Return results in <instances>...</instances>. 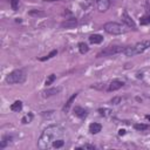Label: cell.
<instances>
[{
	"label": "cell",
	"instance_id": "cell-4",
	"mask_svg": "<svg viewBox=\"0 0 150 150\" xmlns=\"http://www.w3.org/2000/svg\"><path fill=\"white\" fill-rule=\"evenodd\" d=\"M103 29L108 34H112V35H121V34H124V33L128 32L125 25H122V23H118V22H114V21L104 23Z\"/></svg>",
	"mask_w": 150,
	"mask_h": 150
},
{
	"label": "cell",
	"instance_id": "cell-14",
	"mask_svg": "<svg viewBox=\"0 0 150 150\" xmlns=\"http://www.w3.org/2000/svg\"><path fill=\"white\" fill-rule=\"evenodd\" d=\"M88 39H89V42L94 43V45H98V43H101L103 41V36L100 35V34H91Z\"/></svg>",
	"mask_w": 150,
	"mask_h": 150
},
{
	"label": "cell",
	"instance_id": "cell-21",
	"mask_svg": "<svg viewBox=\"0 0 150 150\" xmlns=\"http://www.w3.org/2000/svg\"><path fill=\"white\" fill-rule=\"evenodd\" d=\"M11 141H12V137L11 136H4L2 137V141H1V144H0V148L4 149L5 146H7L11 143Z\"/></svg>",
	"mask_w": 150,
	"mask_h": 150
},
{
	"label": "cell",
	"instance_id": "cell-23",
	"mask_svg": "<svg viewBox=\"0 0 150 150\" xmlns=\"http://www.w3.org/2000/svg\"><path fill=\"white\" fill-rule=\"evenodd\" d=\"M32 120H33V114H32V112H29V114L25 115V116L21 118V122H22L23 124H27V123H30V122H32Z\"/></svg>",
	"mask_w": 150,
	"mask_h": 150
},
{
	"label": "cell",
	"instance_id": "cell-17",
	"mask_svg": "<svg viewBox=\"0 0 150 150\" xmlns=\"http://www.w3.org/2000/svg\"><path fill=\"white\" fill-rule=\"evenodd\" d=\"M139 23L142 26H146V25H150V11H148V13L143 16H141L139 19Z\"/></svg>",
	"mask_w": 150,
	"mask_h": 150
},
{
	"label": "cell",
	"instance_id": "cell-6",
	"mask_svg": "<svg viewBox=\"0 0 150 150\" xmlns=\"http://www.w3.org/2000/svg\"><path fill=\"white\" fill-rule=\"evenodd\" d=\"M121 19H122V22H123L127 27H129V28H131V29H134V30H137V26H136L135 21L131 19V16L128 14L127 11H123V12H122Z\"/></svg>",
	"mask_w": 150,
	"mask_h": 150
},
{
	"label": "cell",
	"instance_id": "cell-7",
	"mask_svg": "<svg viewBox=\"0 0 150 150\" xmlns=\"http://www.w3.org/2000/svg\"><path fill=\"white\" fill-rule=\"evenodd\" d=\"M123 86H124V82H123V81H121V80H112V81L108 84L107 90H108V91H115V90L121 89Z\"/></svg>",
	"mask_w": 150,
	"mask_h": 150
},
{
	"label": "cell",
	"instance_id": "cell-13",
	"mask_svg": "<svg viewBox=\"0 0 150 150\" xmlns=\"http://www.w3.org/2000/svg\"><path fill=\"white\" fill-rule=\"evenodd\" d=\"M101 130H102V125H101L100 123L94 122V123H90V124H89V132H90V134L95 135V134H98Z\"/></svg>",
	"mask_w": 150,
	"mask_h": 150
},
{
	"label": "cell",
	"instance_id": "cell-9",
	"mask_svg": "<svg viewBox=\"0 0 150 150\" xmlns=\"http://www.w3.org/2000/svg\"><path fill=\"white\" fill-rule=\"evenodd\" d=\"M76 25H77L76 18H69V19H67L66 21H63L61 23V27H63V28H75Z\"/></svg>",
	"mask_w": 150,
	"mask_h": 150
},
{
	"label": "cell",
	"instance_id": "cell-10",
	"mask_svg": "<svg viewBox=\"0 0 150 150\" xmlns=\"http://www.w3.org/2000/svg\"><path fill=\"white\" fill-rule=\"evenodd\" d=\"M77 95H79V93H74V94L68 98V101L66 102V104H64L63 108H62V111H63V112H68V111H69V109H70V107H71L74 100L77 97Z\"/></svg>",
	"mask_w": 150,
	"mask_h": 150
},
{
	"label": "cell",
	"instance_id": "cell-20",
	"mask_svg": "<svg viewBox=\"0 0 150 150\" xmlns=\"http://www.w3.org/2000/svg\"><path fill=\"white\" fill-rule=\"evenodd\" d=\"M64 144H66V141H64V138L62 137V138L56 139V141L53 143V148H54V149H60V148H62Z\"/></svg>",
	"mask_w": 150,
	"mask_h": 150
},
{
	"label": "cell",
	"instance_id": "cell-15",
	"mask_svg": "<svg viewBox=\"0 0 150 150\" xmlns=\"http://www.w3.org/2000/svg\"><path fill=\"white\" fill-rule=\"evenodd\" d=\"M9 109L12 110V111H14V112H19V111H21L22 110V102L21 101H15L14 103H12L11 104V107H9Z\"/></svg>",
	"mask_w": 150,
	"mask_h": 150
},
{
	"label": "cell",
	"instance_id": "cell-22",
	"mask_svg": "<svg viewBox=\"0 0 150 150\" xmlns=\"http://www.w3.org/2000/svg\"><path fill=\"white\" fill-rule=\"evenodd\" d=\"M56 54H57V50H56V49H54V50H52V52H50L48 55H46V56H42V57H40L39 60H40V61H46V60H49V59L54 57Z\"/></svg>",
	"mask_w": 150,
	"mask_h": 150
},
{
	"label": "cell",
	"instance_id": "cell-28",
	"mask_svg": "<svg viewBox=\"0 0 150 150\" xmlns=\"http://www.w3.org/2000/svg\"><path fill=\"white\" fill-rule=\"evenodd\" d=\"M86 1H87L89 5H96V4H97L100 0H86Z\"/></svg>",
	"mask_w": 150,
	"mask_h": 150
},
{
	"label": "cell",
	"instance_id": "cell-29",
	"mask_svg": "<svg viewBox=\"0 0 150 150\" xmlns=\"http://www.w3.org/2000/svg\"><path fill=\"white\" fill-rule=\"evenodd\" d=\"M29 14H30V15H33V14H36V15H45L43 12H33V11L29 12Z\"/></svg>",
	"mask_w": 150,
	"mask_h": 150
},
{
	"label": "cell",
	"instance_id": "cell-25",
	"mask_svg": "<svg viewBox=\"0 0 150 150\" xmlns=\"http://www.w3.org/2000/svg\"><path fill=\"white\" fill-rule=\"evenodd\" d=\"M121 102H122V97L120 96H115L110 100V104H120Z\"/></svg>",
	"mask_w": 150,
	"mask_h": 150
},
{
	"label": "cell",
	"instance_id": "cell-1",
	"mask_svg": "<svg viewBox=\"0 0 150 150\" xmlns=\"http://www.w3.org/2000/svg\"><path fill=\"white\" fill-rule=\"evenodd\" d=\"M64 136V129L59 125V124H52L48 125L40 135L39 141H38V146L42 150L46 149H52L53 148V143L59 139L62 138Z\"/></svg>",
	"mask_w": 150,
	"mask_h": 150
},
{
	"label": "cell",
	"instance_id": "cell-8",
	"mask_svg": "<svg viewBox=\"0 0 150 150\" xmlns=\"http://www.w3.org/2000/svg\"><path fill=\"white\" fill-rule=\"evenodd\" d=\"M96 7H97L98 12H105L110 7V0H100L96 4Z\"/></svg>",
	"mask_w": 150,
	"mask_h": 150
},
{
	"label": "cell",
	"instance_id": "cell-2",
	"mask_svg": "<svg viewBox=\"0 0 150 150\" xmlns=\"http://www.w3.org/2000/svg\"><path fill=\"white\" fill-rule=\"evenodd\" d=\"M150 47V40H143L141 42H137L136 45L134 46H128L124 48L123 50V54L125 56H135V55H138V54H142L144 50H146L148 48Z\"/></svg>",
	"mask_w": 150,
	"mask_h": 150
},
{
	"label": "cell",
	"instance_id": "cell-5",
	"mask_svg": "<svg viewBox=\"0 0 150 150\" xmlns=\"http://www.w3.org/2000/svg\"><path fill=\"white\" fill-rule=\"evenodd\" d=\"M125 47L122 46H109L105 49H103L102 52H100L97 54V57H102V56H110V55H115L118 53H123Z\"/></svg>",
	"mask_w": 150,
	"mask_h": 150
},
{
	"label": "cell",
	"instance_id": "cell-32",
	"mask_svg": "<svg viewBox=\"0 0 150 150\" xmlns=\"http://www.w3.org/2000/svg\"><path fill=\"white\" fill-rule=\"evenodd\" d=\"M45 1H60V0H45Z\"/></svg>",
	"mask_w": 150,
	"mask_h": 150
},
{
	"label": "cell",
	"instance_id": "cell-12",
	"mask_svg": "<svg viewBox=\"0 0 150 150\" xmlns=\"http://www.w3.org/2000/svg\"><path fill=\"white\" fill-rule=\"evenodd\" d=\"M60 91H61L60 88H49V89H46V90L42 91V96H43V97H50V96H53V95L59 94Z\"/></svg>",
	"mask_w": 150,
	"mask_h": 150
},
{
	"label": "cell",
	"instance_id": "cell-18",
	"mask_svg": "<svg viewBox=\"0 0 150 150\" xmlns=\"http://www.w3.org/2000/svg\"><path fill=\"white\" fill-rule=\"evenodd\" d=\"M77 46H79V50H80L81 54H87V53L89 52V47H88L87 43H84V42H79Z\"/></svg>",
	"mask_w": 150,
	"mask_h": 150
},
{
	"label": "cell",
	"instance_id": "cell-27",
	"mask_svg": "<svg viewBox=\"0 0 150 150\" xmlns=\"http://www.w3.org/2000/svg\"><path fill=\"white\" fill-rule=\"evenodd\" d=\"M77 149H91V150H94V149H95V145H91V144H84V145H82V146H80V148H77Z\"/></svg>",
	"mask_w": 150,
	"mask_h": 150
},
{
	"label": "cell",
	"instance_id": "cell-16",
	"mask_svg": "<svg viewBox=\"0 0 150 150\" xmlns=\"http://www.w3.org/2000/svg\"><path fill=\"white\" fill-rule=\"evenodd\" d=\"M98 114L101 115V116H103V117H109V116H111L112 115V110L111 109H109V108H100L98 110Z\"/></svg>",
	"mask_w": 150,
	"mask_h": 150
},
{
	"label": "cell",
	"instance_id": "cell-26",
	"mask_svg": "<svg viewBox=\"0 0 150 150\" xmlns=\"http://www.w3.org/2000/svg\"><path fill=\"white\" fill-rule=\"evenodd\" d=\"M11 6L14 11H16L19 7V0H11Z\"/></svg>",
	"mask_w": 150,
	"mask_h": 150
},
{
	"label": "cell",
	"instance_id": "cell-24",
	"mask_svg": "<svg viewBox=\"0 0 150 150\" xmlns=\"http://www.w3.org/2000/svg\"><path fill=\"white\" fill-rule=\"evenodd\" d=\"M55 79H56V75H55V74H50V75H49V76L46 79L45 84H46V86H50V84H52V83L55 81Z\"/></svg>",
	"mask_w": 150,
	"mask_h": 150
},
{
	"label": "cell",
	"instance_id": "cell-31",
	"mask_svg": "<svg viewBox=\"0 0 150 150\" xmlns=\"http://www.w3.org/2000/svg\"><path fill=\"white\" fill-rule=\"evenodd\" d=\"M145 118H146V120L150 122V115H146V116H145Z\"/></svg>",
	"mask_w": 150,
	"mask_h": 150
},
{
	"label": "cell",
	"instance_id": "cell-11",
	"mask_svg": "<svg viewBox=\"0 0 150 150\" xmlns=\"http://www.w3.org/2000/svg\"><path fill=\"white\" fill-rule=\"evenodd\" d=\"M74 115L80 117V118H86L88 115V110L82 108V107H75L74 108Z\"/></svg>",
	"mask_w": 150,
	"mask_h": 150
},
{
	"label": "cell",
	"instance_id": "cell-30",
	"mask_svg": "<svg viewBox=\"0 0 150 150\" xmlns=\"http://www.w3.org/2000/svg\"><path fill=\"white\" fill-rule=\"evenodd\" d=\"M124 134H125V130H124V129H120V130H118V135L122 136V135H124Z\"/></svg>",
	"mask_w": 150,
	"mask_h": 150
},
{
	"label": "cell",
	"instance_id": "cell-3",
	"mask_svg": "<svg viewBox=\"0 0 150 150\" xmlns=\"http://www.w3.org/2000/svg\"><path fill=\"white\" fill-rule=\"evenodd\" d=\"M26 77H27V74L23 69H15L6 76L5 81L8 84H21L26 81Z\"/></svg>",
	"mask_w": 150,
	"mask_h": 150
},
{
	"label": "cell",
	"instance_id": "cell-19",
	"mask_svg": "<svg viewBox=\"0 0 150 150\" xmlns=\"http://www.w3.org/2000/svg\"><path fill=\"white\" fill-rule=\"evenodd\" d=\"M134 128H135L137 131H145V130H148V129L150 128V125L143 124V123H136V124H134Z\"/></svg>",
	"mask_w": 150,
	"mask_h": 150
}]
</instances>
